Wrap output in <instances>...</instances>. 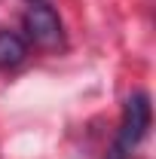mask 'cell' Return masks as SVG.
<instances>
[{
	"label": "cell",
	"mask_w": 156,
	"mask_h": 159,
	"mask_svg": "<svg viewBox=\"0 0 156 159\" xmlns=\"http://www.w3.org/2000/svg\"><path fill=\"white\" fill-rule=\"evenodd\" d=\"M150 116H153V110H150L147 92H135L126 101V110H122V129H119V147L122 150H135L138 144L147 138Z\"/></svg>",
	"instance_id": "1"
},
{
	"label": "cell",
	"mask_w": 156,
	"mask_h": 159,
	"mask_svg": "<svg viewBox=\"0 0 156 159\" xmlns=\"http://www.w3.org/2000/svg\"><path fill=\"white\" fill-rule=\"evenodd\" d=\"M21 25H25L28 37L34 40L37 46L52 49V46L61 43V19H58V12L52 6H46V3L28 6V12L21 16Z\"/></svg>",
	"instance_id": "2"
},
{
	"label": "cell",
	"mask_w": 156,
	"mask_h": 159,
	"mask_svg": "<svg viewBox=\"0 0 156 159\" xmlns=\"http://www.w3.org/2000/svg\"><path fill=\"white\" fill-rule=\"evenodd\" d=\"M28 58V43L25 37H19L16 31H0V67H19L21 61Z\"/></svg>",
	"instance_id": "3"
},
{
	"label": "cell",
	"mask_w": 156,
	"mask_h": 159,
	"mask_svg": "<svg viewBox=\"0 0 156 159\" xmlns=\"http://www.w3.org/2000/svg\"><path fill=\"white\" fill-rule=\"evenodd\" d=\"M107 159H126V150H122V147H113V150H110V153H107Z\"/></svg>",
	"instance_id": "4"
}]
</instances>
